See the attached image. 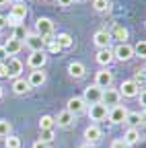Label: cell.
I'll return each mask as SVG.
<instances>
[{"instance_id":"obj_15","label":"cell","mask_w":146,"mask_h":148,"mask_svg":"<svg viewBox=\"0 0 146 148\" xmlns=\"http://www.w3.org/2000/svg\"><path fill=\"white\" fill-rule=\"evenodd\" d=\"M93 43H95L99 49H107V47H109V43H111V33L105 31V29L97 31V33L93 35Z\"/></svg>"},{"instance_id":"obj_2","label":"cell","mask_w":146,"mask_h":148,"mask_svg":"<svg viewBox=\"0 0 146 148\" xmlns=\"http://www.w3.org/2000/svg\"><path fill=\"white\" fill-rule=\"evenodd\" d=\"M86 115H88L90 121H103V119H107V115H109V107L103 105V103L88 105V107H86Z\"/></svg>"},{"instance_id":"obj_48","label":"cell","mask_w":146,"mask_h":148,"mask_svg":"<svg viewBox=\"0 0 146 148\" xmlns=\"http://www.w3.org/2000/svg\"><path fill=\"white\" fill-rule=\"evenodd\" d=\"M43 2H47V0H43Z\"/></svg>"},{"instance_id":"obj_21","label":"cell","mask_w":146,"mask_h":148,"mask_svg":"<svg viewBox=\"0 0 146 148\" xmlns=\"http://www.w3.org/2000/svg\"><path fill=\"white\" fill-rule=\"evenodd\" d=\"M68 74H70L72 78H82L84 74H86V68H84L82 62H70L68 64Z\"/></svg>"},{"instance_id":"obj_3","label":"cell","mask_w":146,"mask_h":148,"mask_svg":"<svg viewBox=\"0 0 146 148\" xmlns=\"http://www.w3.org/2000/svg\"><path fill=\"white\" fill-rule=\"evenodd\" d=\"M35 33L41 35L43 39L47 37H53V21L47 16H39L37 21H35Z\"/></svg>"},{"instance_id":"obj_40","label":"cell","mask_w":146,"mask_h":148,"mask_svg":"<svg viewBox=\"0 0 146 148\" xmlns=\"http://www.w3.org/2000/svg\"><path fill=\"white\" fill-rule=\"evenodd\" d=\"M72 2H74V0H58V4L64 6V8H66V6H72Z\"/></svg>"},{"instance_id":"obj_14","label":"cell","mask_w":146,"mask_h":148,"mask_svg":"<svg viewBox=\"0 0 146 148\" xmlns=\"http://www.w3.org/2000/svg\"><path fill=\"white\" fill-rule=\"evenodd\" d=\"M101 138H103V132H101V127H99L97 123H90V125L84 130V140H86V144H97Z\"/></svg>"},{"instance_id":"obj_31","label":"cell","mask_w":146,"mask_h":148,"mask_svg":"<svg viewBox=\"0 0 146 148\" xmlns=\"http://www.w3.org/2000/svg\"><path fill=\"white\" fill-rule=\"evenodd\" d=\"M27 29H25V25H19V27H14V33H12V37L14 39H19V41H25V37H27Z\"/></svg>"},{"instance_id":"obj_43","label":"cell","mask_w":146,"mask_h":148,"mask_svg":"<svg viewBox=\"0 0 146 148\" xmlns=\"http://www.w3.org/2000/svg\"><path fill=\"white\" fill-rule=\"evenodd\" d=\"M12 2V0H0V6H8Z\"/></svg>"},{"instance_id":"obj_49","label":"cell","mask_w":146,"mask_h":148,"mask_svg":"<svg viewBox=\"0 0 146 148\" xmlns=\"http://www.w3.org/2000/svg\"><path fill=\"white\" fill-rule=\"evenodd\" d=\"M144 72H146V68H144Z\"/></svg>"},{"instance_id":"obj_37","label":"cell","mask_w":146,"mask_h":148,"mask_svg":"<svg viewBox=\"0 0 146 148\" xmlns=\"http://www.w3.org/2000/svg\"><path fill=\"white\" fill-rule=\"evenodd\" d=\"M0 78H8V72H6V64L0 62Z\"/></svg>"},{"instance_id":"obj_11","label":"cell","mask_w":146,"mask_h":148,"mask_svg":"<svg viewBox=\"0 0 146 148\" xmlns=\"http://www.w3.org/2000/svg\"><path fill=\"white\" fill-rule=\"evenodd\" d=\"M6 72H8V78H21V72H23V62L16 58V56H12V58H8L6 62Z\"/></svg>"},{"instance_id":"obj_1","label":"cell","mask_w":146,"mask_h":148,"mask_svg":"<svg viewBox=\"0 0 146 148\" xmlns=\"http://www.w3.org/2000/svg\"><path fill=\"white\" fill-rule=\"evenodd\" d=\"M25 16H27V6L23 2H14V4H10V12L6 16V23L12 27H19V25H23Z\"/></svg>"},{"instance_id":"obj_5","label":"cell","mask_w":146,"mask_h":148,"mask_svg":"<svg viewBox=\"0 0 146 148\" xmlns=\"http://www.w3.org/2000/svg\"><path fill=\"white\" fill-rule=\"evenodd\" d=\"M101 97H103V88H99L97 84H88L82 92V99L86 105H95V103H101Z\"/></svg>"},{"instance_id":"obj_41","label":"cell","mask_w":146,"mask_h":148,"mask_svg":"<svg viewBox=\"0 0 146 148\" xmlns=\"http://www.w3.org/2000/svg\"><path fill=\"white\" fill-rule=\"evenodd\" d=\"M6 25H8V23H6V16H4V14H0V29H4Z\"/></svg>"},{"instance_id":"obj_16","label":"cell","mask_w":146,"mask_h":148,"mask_svg":"<svg viewBox=\"0 0 146 148\" xmlns=\"http://www.w3.org/2000/svg\"><path fill=\"white\" fill-rule=\"evenodd\" d=\"M53 121H56V125L58 127H64V130H68V127H72L74 125V115L70 113V111H60V113L53 117Z\"/></svg>"},{"instance_id":"obj_27","label":"cell","mask_w":146,"mask_h":148,"mask_svg":"<svg viewBox=\"0 0 146 148\" xmlns=\"http://www.w3.org/2000/svg\"><path fill=\"white\" fill-rule=\"evenodd\" d=\"M53 125H56V121H53L51 115H41V119H39V130H53Z\"/></svg>"},{"instance_id":"obj_34","label":"cell","mask_w":146,"mask_h":148,"mask_svg":"<svg viewBox=\"0 0 146 148\" xmlns=\"http://www.w3.org/2000/svg\"><path fill=\"white\" fill-rule=\"evenodd\" d=\"M45 51H49V53H60V51H62V47H60L58 41H56V37H53L49 43H45Z\"/></svg>"},{"instance_id":"obj_47","label":"cell","mask_w":146,"mask_h":148,"mask_svg":"<svg viewBox=\"0 0 146 148\" xmlns=\"http://www.w3.org/2000/svg\"><path fill=\"white\" fill-rule=\"evenodd\" d=\"M144 27H146V21H144Z\"/></svg>"},{"instance_id":"obj_22","label":"cell","mask_w":146,"mask_h":148,"mask_svg":"<svg viewBox=\"0 0 146 148\" xmlns=\"http://www.w3.org/2000/svg\"><path fill=\"white\" fill-rule=\"evenodd\" d=\"M121 140L125 142V146H132V144H138V142H140V132H138V127H127Z\"/></svg>"},{"instance_id":"obj_7","label":"cell","mask_w":146,"mask_h":148,"mask_svg":"<svg viewBox=\"0 0 146 148\" xmlns=\"http://www.w3.org/2000/svg\"><path fill=\"white\" fill-rule=\"evenodd\" d=\"M45 64H47V53L45 51H31V56L27 58V66L31 70H43Z\"/></svg>"},{"instance_id":"obj_24","label":"cell","mask_w":146,"mask_h":148,"mask_svg":"<svg viewBox=\"0 0 146 148\" xmlns=\"http://www.w3.org/2000/svg\"><path fill=\"white\" fill-rule=\"evenodd\" d=\"M56 41H58V45H60L62 49H68V47L74 45V39H72L70 33H58V35H56Z\"/></svg>"},{"instance_id":"obj_19","label":"cell","mask_w":146,"mask_h":148,"mask_svg":"<svg viewBox=\"0 0 146 148\" xmlns=\"http://www.w3.org/2000/svg\"><path fill=\"white\" fill-rule=\"evenodd\" d=\"M4 49H6V53H8V58H12V56H16V53L23 49V41L14 39V37L10 35L8 39H6V43H4Z\"/></svg>"},{"instance_id":"obj_29","label":"cell","mask_w":146,"mask_h":148,"mask_svg":"<svg viewBox=\"0 0 146 148\" xmlns=\"http://www.w3.org/2000/svg\"><path fill=\"white\" fill-rule=\"evenodd\" d=\"M10 130H12V125H10L8 119H0V138H8Z\"/></svg>"},{"instance_id":"obj_25","label":"cell","mask_w":146,"mask_h":148,"mask_svg":"<svg viewBox=\"0 0 146 148\" xmlns=\"http://www.w3.org/2000/svg\"><path fill=\"white\" fill-rule=\"evenodd\" d=\"M123 123H127V127H138L140 125V111H127Z\"/></svg>"},{"instance_id":"obj_26","label":"cell","mask_w":146,"mask_h":148,"mask_svg":"<svg viewBox=\"0 0 146 148\" xmlns=\"http://www.w3.org/2000/svg\"><path fill=\"white\" fill-rule=\"evenodd\" d=\"M93 8L97 12H109L111 10V2L109 0H93Z\"/></svg>"},{"instance_id":"obj_20","label":"cell","mask_w":146,"mask_h":148,"mask_svg":"<svg viewBox=\"0 0 146 148\" xmlns=\"http://www.w3.org/2000/svg\"><path fill=\"white\" fill-rule=\"evenodd\" d=\"M127 37H130V31H127L123 25H113L111 39H117L119 43H127Z\"/></svg>"},{"instance_id":"obj_9","label":"cell","mask_w":146,"mask_h":148,"mask_svg":"<svg viewBox=\"0 0 146 148\" xmlns=\"http://www.w3.org/2000/svg\"><path fill=\"white\" fill-rule=\"evenodd\" d=\"M117 90H119V95L125 97V99H134V97L140 95V86H138L134 80H123Z\"/></svg>"},{"instance_id":"obj_42","label":"cell","mask_w":146,"mask_h":148,"mask_svg":"<svg viewBox=\"0 0 146 148\" xmlns=\"http://www.w3.org/2000/svg\"><path fill=\"white\" fill-rule=\"evenodd\" d=\"M140 123H146V109L140 111Z\"/></svg>"},{"instance_id":"obj_30","label":"cell","mask_w":146,"mask_h":148,"mask_svg":"<svg viewBox=\"0 0 146 148\" xmlns=\"http://www.w3.org/2000/svg\"><path fill=\"white\" fill-rule=\"evenodd\" d=\"M134 56H140V58L146 60V39H140V41L134 45Z\"/></svg>"},{"instance_id":"obj_12","label":"cell","mask_w":146,"mask_h":148,"mask_svg":"<svg viewBox=\"0 0 146 148\" xmlns=\"http://www.w3.org/2000/svg\"><path fill=\"white\" fill-rule=\"evenodd\" d=\"M119 101H121V95H119V90L117 88H105L103 90V97H101V103L103 105H107V107H115V105H119Z\"/></svg>"},{"instance_id":"obj_28","label":"cell","mask_w":146,"mask_h":148,"mask_svg":"<svg viewBox=\"0 0 146 148\" xmlns=\"http://www.w3.org/2000/svg\"><path fill=\"white\" fill-rule=\"evenodd\" d=\"M21 144H23V142H21L19 136H12V134H10L8 138H4V148H21Z\"/></svg>"},{"instance_id":"obj_32","label":"cell","mask_w":146,"mask_h":148,"mask_svg":"<svg viewBox=\"0 0 146 148\" xmlns=\"http://www.w3.org/2000/svg\"><path fill=\"white\" fill-rule=\"evenodd\" d=\"M39 140L41 142H45V144H49V142H53V130H39Z\"/></svg>"},{"instance_id":"obj_6","label":"cell","mask_w":146,"mask_h":148,"mask_svg":"<svg viewBox=\"0 0 146 148\" xmlns=\"http://www.w3.org/2000/svg\"><path fill=\"white\" fill-rule=\"evenodd\" d=\"M113 58L119 60V62H127L134 58V45L130 43H117L113 47Z\"/></svg>"},{"instance_id":"obj_45","label":"cell","mask_w":146,"mask_h":148,"mask_svg":"<svg viewBox=\"0 0 146 148\" xmlns=\"http://www.w3.org/2000/svg\"><path fill=\"white\" fill-rule=\"evenodd\" d=\"M2 95H4V88H2V86H0V99H2Z\"/></svg>"},{"instance_id":"obj_36","label":"cell","mask_w":146,"mask_h":148,"mask_svg":"<svg viewBox=\"0 0 146 148\" xmlns=\"http://www.w3.org/2000/svg\"><path fill=\"white\" fill-rule=\"evenodd\" d=\"M111 148H127V146H125V142H123L121 138H117V140L111 142Z\"/></svg>"},{"instance_id":"obj_23","label":"cell","mask_w":146,"mask_h":148,"mask_svg":"<svg viewBox=\"0 0 146 148\" xmlns=\"http://www.w3.org/2000/svg\"><path fill=\"white\" fill-rule=\"evenodd\" d=\"M29 82H27V78H14V82H12V92L14 95H25V92H29Z\"/></svg>"},{"instance_id":"obj_39","label":"cell","mask_w":146,"mask_h":148,"mask_svg":"<svg viewBox=\"0 0 146 148\" xmlns=\"http://www.w3.org/2000/svg\"><path fill=\"white\" fill-rule=\"evenodd\" d=\"M31 148H49V144H45V142L37 140V142H33V146H31Z\"/></svg>"},{"instance_id":"obj_38","label":"cell","mask_w":146,"mask_h":148,"mask_svg":"<svg viewBox=\"0 0 146 148\" xmlns=\"http://www.w3.org/2000/svg\"><path fill=\"white\" fill-rule=\"evenodd\" d=\"M6 60H8V53H6L4 45H0V62H6Z\"/></svg>"},{"instance_id":"obj_13","label":"cell","mask_w":146,"mask_h":148,"mask_svg":"<svg viewBox=\"0 0 146 148\" xmlns=\"http://www.w3.org/2000/svg\"><path fill=\"white\" fill-rule=\"evenodd\" d=\"M125 115H127V107L125 105H115V107H111L109 109V121H111L113 125H117V123H123L125 121Z\"/></svg>"},{"instance_id":"obj_4","label":"cell","mask_w":146,"mask_h":148,"mask_svg":"<svg viewBox=\"0 0 146 148\" xmlns=\"http://www.w3.org/2000/svg\"><path fill=\"white\" fill-rule=\"evenodd\" d=\"M23 45H25V47H29L31 51H45V41H43V37H41V35H37L35 31H29V33H27Z\"/></svg>"},{"instance_id":"obj_18","label":"cell","mask_w":146,"mask_h":148,"mask_svg":"<svg viewBox=\"0 0 146 148\" xmlns=\"http://www.w3.org/2000/svg\"><path fill=\"white\" fill-rule=\"evenodd\" d=\"M95 60H97V64H101L103 68H107L109 64H111L115 58H113V49H99L97 51V56H95Z\"/></svg>"},{"instance_id":"obj_46","label":"cell","mask_w":146,"mask_h":148,"mask_svg":"<svg viewBox=\"0 0 146 148\" xmlns=\"http://www.w3.org/2000/svg\"><path fill=\"white\" fill-rule=\"evenodd\" d=\"M14 2H23V0H14Z\"/></svg>"},{"instance_id":"obj_8","label":"cell","mask_w":146,"mask_h":148,"mask_svg":"<svg viewBox=\"0 0 146 148\" xmlns=\"http://www.w3.org/2000/svg\"><path fill=\"white\" fill-rule=\"evenodd\" d=\"M86 103H84V99L82 97H70L68 99V103H66V111H70L72 115H80V113H86Z\"/></svg>"},{"instance_id":"obj_35","label":"cell","mask_w":146,"mask_h":148,"mask_svg":"<svg viewBox=\"0 0 146 148\" xmlns=\"http://www.w3.org/2000/svg\"><path fill=\"white\" fill-rule=\"evenodd\" d=\"M138 101H140L142 109H146V88H144V90H140V95H138Z\"/></svg>"},{"instance_id":"obj_10","label":"cell","mask_w":146,"mask_h":148,"mask_svg":"<svg viewBox=\"0 0 146 148\" xmlns=\"http://www.w3.org/2000/svg\"><path fill=\"white\" fill-rule=\"evenodd\" d=\"M95 84L99 86V88H109L113 84V72H109L107 68H101L97 74H95Z\"/></svg>"},{"instance_id":"obj_33","label":"cell","mask_w":146,"mask_h":148,"mask_svg":"<svg viewBox=\"0 0 146 148\" xmlns=\"http://www.w3.org/2000/svg\"><path fill=\"white\" fill-rule=\"evenodd\" d=\"M138 86H144L146 84V72L144 70H138V72H134V78H132Z\"/></svg>"},{"instance_id":"obj_17","label":"cell","mask_w":146,"mask_h":148,"mask_svg":"<svg viewBox=\"0 0 146 148\" xmlns=\"http://www.w3.org/2000/svg\"><path fill=\"white\" fill-rule=\"evenodd\" d=\"M45 78H47V74H45L43 70H33V72H29L27 82H29V86H31V88H37V86L45 84Z\"/></svg>"},{"instance_id":"obj_44","label":"cell","mask_w":146,"mask_h":148,"mask_svg":"<svg viewBox=\"0 0 146 148\" xmlns=\"http://www.w3.org/2000/svg\"><path fill=\"white\" fill-rule=\"evenodd\" d=\"M80 148H95V146H93V144H82Z\"/></svg>"}]
</instances>
